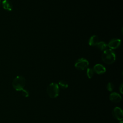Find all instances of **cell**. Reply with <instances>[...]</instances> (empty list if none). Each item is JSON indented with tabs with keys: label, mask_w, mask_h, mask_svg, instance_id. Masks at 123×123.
Listing matches in <instances>:
<instances>
[{
	"label": "cell",
	"mask_w": 123,
	"mask_h": 123,
	"mask_svg": "<svg viewBox=\"0 0 123 123\" xmlns=\"http://www.w3.org/2000/svg\"><path fill=\"white\" fill-rule=\"evenodd\" d=\"M119 91L121 92V93L123 94V83H122L119 86Z\"/></svg>",
	"instance_id": "cell-16"
},
{
	"label": "cell",
	"mask_w": 123,
	"mask_h": 123,
	"mask_svg": "<svg viewBox=\"0 0 123 123\" xmlns=\"http://www.w3.org/2000/svg\"><path fill=\"white\" fill-rule=\"evenodd\" d=\"M21 91H22L21 93H22V95L23 96L26 97V98L28 97L29 96V92L27 90L23 89V90H21Z\"/></svg>",
	"instance_id": "cell-15"
},
{
	"label": "cell",
	"mask_w": 123,
	"mask_h": 123,
	"mask_svg": "<svg viewBox=\"0 0 123 123\" xmlns=\"http://www.w3.org/2000/svg\"><path fill=\"white\" fill-rule=\"evenodd\" d=\"M107 89L109 91H112L114 88V86L113 85V84L111 82H109L107 84V86H106Z\"/></svg>",
	"instance_id": "cell-14"
},
{
	"label": "cell",
	"mask_w": 123,
	"mask_h": 123,
	"mask_svg": "<svg viewBox=\"0 0 123 123\" xmlns=\"http://www.w3.org/2000/svg\"><path fill=\"white\" fill-rule=\"evenodd\" d=\"M101 58L104 63L108 64H111L115 61L116 55L112 49H107L103 51Z\"/></svg>",
	"instance_id": "cell-1"
},
{
	"label": "cell",
	"mask_w": 123,
	"mask_h": 123,
	"mask_svg": "<svg viewBox=\"0 0 123 123\" xmlns=\"http://www.w3.org/2000/svg\"><path fill=\"white\" fill-rule=\"evenodd\" d=\"M118 123H123V121H121V122H119Z\"/></svg>",
	"instance_id": "cell-17"
},
{
	"label": "cell",
	"mask_w": 123,
	"mask_h": 123,
	"mask_svg": "<svg viewBox=\"0 0 123 123\" xmlns=\"http://www.w3.org/2000/svg\"><path fill=\"white\" fill-rule=\"evenodd\" d=\"M99 38L96 35H93L91 36L88 41V44L90 46H95L99 42Z\"/></svg>",
	"instance_id": "cell-10"
},
{
	"label": "cell",
	"mask_w": 123,
	"mask_h": 123,
	"mask_svg": "<svg viewBox=\"0 0 123 123\" xmlns=\"http://www.w3.org/2000/svg\"><path fill=\"white\" fill-rule=\"evenodd\" d=\"M86 75L89 78H91L94 75V71L92 69L90 68H87L86 71Z\"/></svg>",
	"instance_id": "cell-13"
},
{
	"label": "cell",
	"mask_w": 123,
	"mask_h": 123,
	"mask_svg": "<svg viewBox=\"0 0 123 123\" xmlns=\"http://www.w3.org/2000/svg\"><path fill=\"white\" fill-rule=\"evenodd\" d=\"M93 70L94 72L98 74H103L106 72V68L105 67L100 64H97L95 65Z\"/></svg>",
	"instance_id": "cell-8"
},
{
	"label": "cell",
	"mask_w": 123,
	"mask_h": 123,
	"mask_svg": "<svg viewBox=\"0 0 123 123\" xmlns=\"http://www.w3.org/2000/svg\"><path fill=\"white\" fill-rule=\"evenodd\" d=\"M58 86H59L62 89H66L68 86V84L64 80L60 81L58 83Z\"/></svg>",
	"instance_id": "cell-12"
},
{
	"label": "cell",
	"mask_w": 123,
	"mask_h": 123,
	"mask_svg": "<svg viewBox=\"0 0 123 123\" xmlns=\"http://www.w3.org/2000/svg\"><path fill=\"white\" fill-rule=\"evenodd\" d=\"M89 65V62L87 60L81 58L78 59L75 63L74 66L76 69L79 70H84Z\"/></svg>",
	"instance_id": "cell-4"
},
{
	"label": "cell",
	"mask_w": 123,
	"mask_h": 123,
	"mask_svg": "<svg viewBox=\"0 0 123 123\" xmlns=\"http://www.w3.org/2000/svg\"><path fill=\"white\" fill-rule=\"evenodd\" d=\"M109 98L111 101L114 103L120 102L122 100V97L121 95L116 92L111 93L110 95Z\"/></svg>",
	"instance_id": "cell-7"
},
{
	"label": "cell",
	"mask_w": 123,
	"mask_h": 123,
	"mask_svg": "<svg viewBox=\"0 0 123 123\" xmlns=\"http://www.w3.org/2000/svg\"><path fill=\"white\" fill-rule=\"evenodd\" d=\"M1 5V1H0V7Z\"/></svg>",
	"instance_id": "cell-18"
},
{
	"label": "cell",
	"mask_w": 123,
	"mask_h": 123,
	"mask_svg": "<svg viewBox=\"0 0 123 123\" xmlns=\"http://www.w3.org/2000/svg\"><path fill=\"white\" fill-rule=\"evenodd\" d=\"M97 47L100 50H105V49H108V46L107 44H106L103 41H100L98 42V43L96 45Z\"/></svg>",
	"instance_id": "cell-11"
},
{
	"label": "cell",
	"mask_w": 123,
	"mask_h": 123,
	"mask_svg": "<svg viewBox=\"0 0 123 123\" xmlns=\"http://www.w3.org/2000/svg\"><path fill=\"white\" fill-rule=\"evenodd\" d=\"M25 85V79L21 75L17 76L12 81V85L13 88L16 91H21L24 88Z\"/></svg>",
	"instance_id": "cell-2"
},
{
	"label": "cell",
	"mask_w": 123,
	"mask_h": 123,
	"mask_svg": "<svg viewBox=\"0 0 123 123\" xmlns=\"http://www.w3.org/2000/svg\"><path fill=\"white\" fill-rule=\"evenodd\" d=\"M47 92L50 98H57L60 92L58 85L55 83H51L49 84L47 87Z\"/></svg>",
	"instance_id": "cell-3"
},
{
	"label": "cell",
	"mask_w": 123,
	"mask_h": 123,
	"mask_svg": "<svg viewBox=\"0 0 123 123\" xmlns=\"http://www.w3.org/2000/svg\"><path fill=\"white\" fill-rule=\"evenodd\" d=\"M113 117L119 121H122L123 118V112L122 110L118 107H115L112 111Z\"/></svg>",
	"instance_id": "cell-5"
},
{
	"label": "cell",
	"mask_w": 123,
	"mask_h": 123,
	"mask_svg": "<svg viewBox=\"0 0 123 123\" xmlns=\"http://www.w3.org/2000/svg\"><path fill=\"white\" fill-rule=\"evenodd\" d=\"M121 42V40L119 39H113L109 42L107 46L111 49H116L120 46Z\"/></svg>",
	"instance_id": "cell-6"
},
{
	"label": "cell",
	"mask_w": 123,
	"mask_h": 123,
	"mask_svg": "<svg viewBox=\"0 0 123 123\" xmlns=\"http://www.w3.org/2000/svg\"><path fill=\"white\" fill-rule=\"evenodd\" d=\"M2 5L3 8L6 10L11 11L12 10V3L9 0H3L2 2Z\"/></svg>",
	"instance_id": "cell-9"
}]
</instances>
